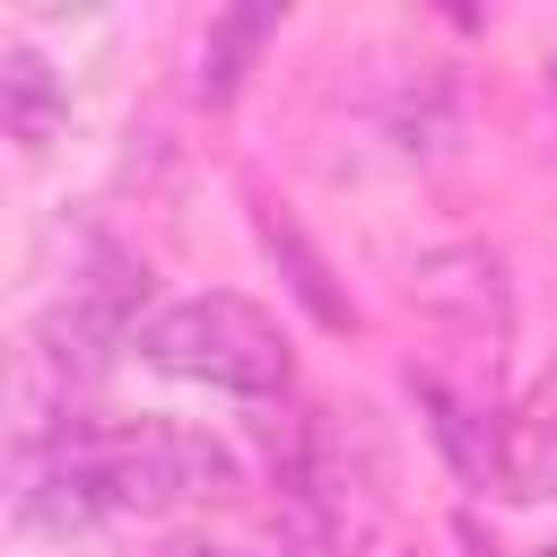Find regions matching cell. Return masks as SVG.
<instances>
[{
	"label": "cell",
	"instance_id": "cell-1",
	"mask_svg": "<svg viewBox=\"0 0 557 557\" xmlns=\"http://www.w3.org/2000/svg\"><path fill=\"white\" fill-rule=\"evenodd\" d=\"M139 357L157 374H183V383H209V392H244V400L287 392V366H296L287 357V331L252 296H226V287L157 305L148 331H139Z\"/></svg>",
	"mask_w": 557,
	"mask_h": 557
},
{
	"label": "cell",
	"instance_id": "cell-2",
	"mask_svg": "<svg viewBox=\"0 0 557 557\" xmlns=\"http://www.w3.org/2000/svg\"><path fill=\"white\" fill-rule=\"evenodd\" d=\"M87 453H96V479H104L113 513H174V505H200V496L235 487V453L200 426H174V418L87 426Z\"/></svg>",
	"mask_w": 557,
	"mask_h": 557
},
{
	"label": "cell",
	"instance_id": "cell-3",
	"mask_svg": "<svg viewBox=\"0 0 557 557\" xmlns=\"http://www.w3.org/2000/svg\"><path fill=\"white\" fill-rule=\"evenodd\" d=\"M496 496L540 505L557 496V366L522 392V409L496 426Z\"/></svg>",
	"mask_w": 557,
	"mask_h": 557
},
{
	"label": "cell",
	"instance_id": "cell-4",
	"mask_svg": "<svg viewBox=\"0 0 557 557\" xmlns=\"http://www.w3.org/2000/svg\"><path fill=\"white\" fill-rule=\"evenodd\" d=\"M409 296L444 322H470V331H505V270L479 252V244H453V252H426L409 261Z\"/></svg>",
	"mask_w": 557,
	"mask_h": 557
},
{
	"label": "cell",
	"instance_id": "cell-5",
	"mask_svg": "<svg viewBox=\"0 0 557 557\" xmlns=\"http://www.w3.org/2000/svg\"><path fill=\"white\" fill-rule=\"evenodd\" d=\"M0 113H9V139H17L26 157H44L52 131L70 122V87L44 70L35 44H9V52H0Z\"/></svg>",
	"mask_w": 557,
	"mask_h": 557
},
{
	"label": "cell",
	"instance_id": "cell-6",
	"mask_svg": "<svg viewBox=\"0 0 557 557\" xmlns=\"http://www.w3.org/2000/svg\"><path fill=\"white\" fill-rule=\"evenodd\" d=\"M270 35H278V9H235V17H218L209 44H200V96L226 104V96L244 87V61H252Z\"/></svg>",
	"mask_w": 557,
	"mask_h": 557
},
{
	"label": "cell",
	"instance_id": "cell-7",
	"mask_svg": "<svg viewBox=\"0 0 557 557\" xmlns=\"http://www.w3.org/2000/svg\"><path fill=\"white\" fill-rule=\"evenodd\" d=\"M261 244H270V252L287 261V287H296V296H305V305H313V313H322L331 331H348V305H339V287H331V270L313 261V244H305V235H296V226H287L278 209H261Z\"/></svg>",
	"mask_w": 557,
	"mask_h": 557
},
{
	"label": "cell",
	"instance_id": "cell-8",
	"mask_svg": "<svg viewBox=\"0 0 557 557\" xmlns=\"http://www.w3.org/2000/svg\"><path fill=\"white\" fill-rule=\"evenodd\" d=\"M418 409H426V426L444 435V453H453V470H461V479H496V435H479V426H470V409H461L435 374H418Z\"/></svg>",
	"mask_w": 557,
	"mask_h": 557
},
{
	"label": "cell",
	"instance_id": "cell-9",
	"mask_svg": "<svg viewBox=\"0 0 557 557\" xmlns=\"http://www.w3.org/2000/svg\"><path fill=\"white\" fill-rule=\"evenodd\" d=\"M165 557H226V548H165Z\"/></svg>",
	"mask_w": 557,
	"mask_h": 557
},
{
	"label": "cell",
	"instance_id": "cell-10",
	"mask_svg": "<svg viewBox=\"0 0 557 557\" xmlns=\"http://www.w3.org/2000/svg\"><path fill=\"white\" fill-rule=\"evenodd\" d=\"M531 557H557V540H548V548H531Z\"/></svg>",
	"mask_w": 557,
	"mask_h": 557
}]
</instances>
